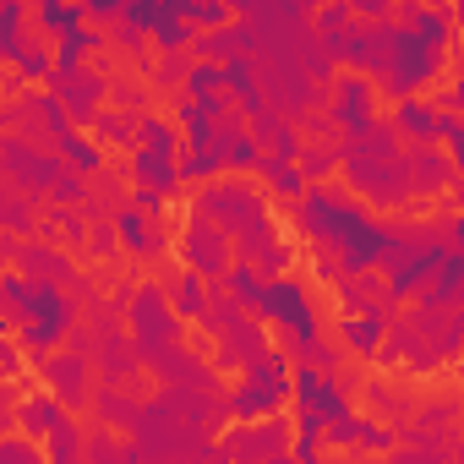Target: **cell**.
Wrapping results in <instances>:
<instances>
[{
	"label": "cell",
	"mask_w": 464,
	"mask_h": 464,
	"mask_svg": "<svg viewBox=\"0 0 464 464\" xmlns=\"http://www.w3.org/2000/svg\"><path fill=\"white\" fill-rule=\"evenodd\" d=\"M285 399H290V361H285V350L263 355L252 372H241V377H236V388H224L229 420H263V415H285Z\"/></svg>",
	"instance_id": "1"
},
{
	"label": "cell",
	"mask_w": 464,
	"mask_h": 464,
	"mask_svg": "<svg viewBox=\"0 0 464 464\" xmlns=\"http://www.w3.org/2000/svg\"><path fill=\"white\" fill-rule=\"evenodd\" d=\"M290 442H295L290 415H263V420H236V426L224 431L218 453H224L229 464H268V459L290 453Z\"/></svg>",
	"instance_id": "2"
},
{
	"label": "cell",
	"mask_w": 464,
	"mask_h": 464,
	"mask_svg": "<svg viewBox=\"0 0 464 464\" xmlns=\"http://www.w3.org/2000/svg\"><path fill=\"white\" fill-rule=\"evenodd\" d=\"M263 355H274V334H268L257 317H241V323H229L224 334H213L208 366H213V372H229V377H241V372H252Z\"/></svg>",
	"instance_id": "3"
},
{
	"label": "cell",
	"mask_w": 464,
	"mask_h": 464,
	"mask_svg": "<svg viewBox=\"0 0 464 464\" xmlns=\"http://www.w3.org/2000/svg\"><path fill=\"white\" fill-rule=\"evenodd\" d=\"M180 263H186V274H197L202 285H213V279L229 274L236 252H229V236H224V229H213L208 218L191 213L186 229H180Z\"/></svg>",
	"instance_id": "4"
},
{
	"label": "cell",
	"mask_w": 464,
	"mask_h": 464,
	"mask_svg": "<svg viewBox=\"0 0 464 464\" xmlns=\"http://www.w3.org/2000/svg\"><path fill=\"white\" fill-rule=\"evenodd\" d=\"M39 372H44L50 399H55L61 410H88V399H93V388H99L93 361L66 355V350H50V355H39Z\"/></svg>",
	"instance_id": "5"
},
{
	"label": "cell",
	"mask_w": 464,
	"mask_h": 464,
	"mask_svg": "<svg viewBox=\"0 0 464 464\" xmlns=\"http://www.w3.org/2000/svg\"><path fill=\"white\" fill-rule=\"evenodd\" d=\"M126 317H131V344H180V317L169 312L159 285H137Z\"/></svg>",
	"instance_id": "6"
},
{
	"label": "cell",
	"mask_w": 464,
	"mask_h": 464,
	"mask_svg": "<svg viewBox=\"0 0 464 464\" xmlns=\"http://www.w3.org/2000/svg\"><path fill=\"white\" fill-rule=\"evenodd\" d=\"M453 169H459V159H453L442 142H426V148H410V153H404V186L420 191V197L448 191V186H453Z\"/></svg>",
	"instance_id": "7"
},
{
	"label": "cell",
	"mask_w": 464,
	"mask_h": 464,
	"mask_svg": "<svg viewBox=\"0 0 464 464\" xmlns=\"http://www.w3.org/2000/svg\"><path fill=\"white\" fill-rule=\"evenodd\" d=\"M12 263L28 274V279H39V285H50V290H61L77 268H72V257L61 252V246H44V241H17V252H12Z\"/></svg>",
	"instance_id": "8"
},
{
	"label": "cell",
	"mask_w": 464,
	"mask_h": 464,
	"mask_svg": "<svg viewBox=\"0 0 464 464\" xmlns=\"http://www.w3.org/2000/svg\"><path fill=\"white\" fill-rule=\"evenodd\" d=\"M39 218H44V197L17 191L12 180H0V229H6L12 241H34Z\"/></svg>",
	"instance_id": "9"
},
{
	"label": "cell",
	"mask_w": 464,
	"mask_h": 464,
	"mask_svg": "<svg viewBox=\"0 0 464 464\" xmlns=\"http://www.w3.org/2000/svg\"><path fill=\"white\" fill-rule=\"evenodd\" d=\"M61 420H66V410H61L50 393H23V410H17V431H23V437L44 442Z\"/></svg>",
	"instance_id": "10"
},
{
	"label": "cell",
	"mask_w": 464,
	"mask_h": 464,
	"mask_svg": "<svg viewBox=\"0 0 464 464\" xmlns=\"http://www.w3.org/2000/svg\"><path fill=\"white\" fill-rule=\"evenodd\" d=\"M93 137H99L104 148H115V153H137V115H126V110H99V115H93Z\"/></svg>",
	"instance_id": "11"
},
{
	"label": "cell",
	"mask_w": 464,
	"mask_h": 464,
	"mask_svg": "<svg viewBox=\"0 0 464 464\" xmlns=\"http://www.w3.org/2000/svg\"><path fill=\"white\" fill-rule=\"evenodd\" d=\"M39 448H44V459H50V464H82V426H72V415H66V420L39 442Z\"/></svg>",
	"instance_id": "12"
},
{
	"label": "cell",
	"mask_w": 464,
	"mask_h": 464,
	"mask_svg": "<svg viewBox=\"0 0 464 464\" xmlns=\"http://www.w3.org/2000/svg\"><path fill=\"white\" fill-rule=\"evenodd\" d=\"M55 148L77 164V175H93V169H99V148H93L82 131H61V137H55Z\"/></svg>",
	"instance_id": "13"
},
{
	"label": "cell",
	"mask_w": 464,
	"mask_h": 464,
	"mask_svg": "<svg viewBox=\"0 0 464 464\" xmlns=\"http://www.w3.org/2000/svg\"><path fill=\"white\" fill-rule=\"evenodd\" d=\"M257 169L268 175V186H274L279 197H301V186H306V180H301V169H295L290 159H257Z\"/></svg>",
	"instance_id": "14"
},
{
	"label": "cell",
	"mask_w": 464,
	"mask_h": 464,
	"mask_svg": "<svg viewBox=\"0 0 464 464\" xmlns=\"http://www.w3.org/2000/svg\"><path fill=\"white\" fill-rule=\"evenodd\" d=\"M23 382H0V437H17V410H23Z\"/></svg>",
	"instance_id": "15"
},
{
	"label": "cell",
	"mask_w": 464,
	"mask_h": 464,
	"mask_svg": "<svg viewBox=\"0 0 464 464\" xmlns=\"http://www.w3.org/2000/svg\"><path fill=\"white\" fill-rule=\"evenodd\" d=\"M50 197H55L61 208H66V202H82V197H88V180H82L77 169H61V175H55V186H50Z\"/></svg>",
	"instance_id": "16"
},
{
	"label": "cell",
	"mask_w": 464,
	"mask_h": 464,
	"mask_svg": "<svg viewBox=\"0 0 464 464\" xmlns=\"http://www.w3.org/2000/svg\"><path fill=\"white\" fill-rule=\"evenodd\" d=\"M382 464H453L448 453H431V448H393Z\"/></svg>",
	"instance_id": "17"
},
{
	"label": "cell",
	"mask_w": 464,
	"mask_h": 464,
	"mask_svg": "<svg viewBox=\"0 0 464 464\" xmlns=\"http://www.w3.org/2000/svg\"><path fill=\"white\" fill-rule=\"evenodd\" d=\"M186 464H229V459H224V453H218V442H208V448H202V453H197V459H186Z\"/></svg>",
	"instance_id": "18"
}]
</instances>
